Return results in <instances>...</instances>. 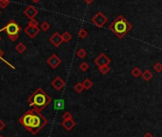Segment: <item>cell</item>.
Returning a JSON list of instances; mask_svg holds the SVG:
<instances>
[{"mask_svg":"<svg viewBox=\"0 0 162 137\" xmlns=\"http://www.w3.org/2000/svg\"><path fill=\"white\" fill-rule=\"evenodd\" d=\"M19 122L24 128H26L33 134L37 133V131L42 128L44 124L47 123V121L39 114V110L37 109L27 111L19 119Z\"/></svg>","mask_w":162,"mask_h":137,"instance_id":"obj_1","label":"cell"},{"mask_svg":"<svg viewBox=\"0 0 162 137\" xmlns=\"http://www.w3.org/2000/svg\"><path fill=\"white\" fill-rule=\"evenodd\" d=\"M110 30L119 38H123L132 29V24L123 16H118L109 25Z\"/></svg>","mask_w":162,"mask_h":137,"instance_id":"obj_2","label":"cell"},{"mask_svg":"<svg viewBox=\"0 0 162 137\" xmlns=\"http://www.w3.org/2000/svg\"><path fill=\"white\" fill-rule=\"evenodd\" d=\"M29 104L31 106H36L39 111L42 110L46 106L52 102L51 97L47 95L42 88H37L28 99Z\"/></svg>","mask_w":162,"mask_h":137,"instance_id":"obj_3","label":"cell"},{"mask_svg":"<svg viewBox=\"0 0 162 137\" xmlns=\"http://www.w3.org/2000/svg\"><path fill=\"white\" fill-rule=\"evenodd\" d=\"M2 31L6 32L8 37H9V40L13 42L18 38L19 33L21 32V27L19 26L18 24L13 20V19H12V20L9 21V23L6 26H5L3 29H1V32Z\"/></svg>","mask_w":162,"mask_h":137,"instance_id":"obj_4","label":"cell"},{"mask_svg":"<svg viewBox=\"0 0 162 137\" xmlns=\"http://www.w3.org/2000/svg\"><path fill=\"white\" fill-rule=\"evenodd\" d=\"M92 22L98 28H102L108 22V18L104 13L101 12H98L95 13V16L92 18Z\"/></svg>","mask_w":162,"mask_h":137,"instance_id":"obj_5","label":"cell"},{"mask_svg":"<svg viewBox=\"0 0 162 137\" xmlns=\"http://www.w3.org/2000/svg\"><path fill=\"white\" fill-rule=\"evenodd\" d=\"M95 63L98 67L102 66V65H109L111 63V60L105 55L104 53H101L100 55L95 60Z\"/></svg>","mask_w":162,"mask_h":137,"instance_id":"obj_6","label":"cell"},{"mask_svg":"<svg viewBox=\"0 0 162 137\" xmlns=\"http://www.w3.org/2000/svg\"><path fill=\"white\" fill-rule=\"evenodd\" d=\"M47 63L53 68V69H55V68H57L61 63V60L58 58L56 54H53V55L47 60Z\"/></svg>","mask_w":162,"mask_h":137,"instance_id":"obj_7","label":"cell"},{"mask_svg":"<svg viewBox=\"0 0 162 137\" xmlns=\"http://www.w3.org/2000/svg\"><path fill=\"white\" fill-rule=\"evenodd\" d=\"M24 14H25L29 19L36 18V16L38 14V10L34 6H33V5H30V6H28L25 11H24Z\"/></svg>","mask_w":162,"mask_h":137,"instance_id":"obj_8","label":"cell"},{"mask_svg":"<svg viewBox=\"0 0 162 137\" xmlns=\"http://www.w3.org/2000/svg\"><path fill=\"white\" fill-rule=\"evenodd\" d=\"M50 41L51 43L53 45V46H55V47H59L61 44H62V37L60 36V34L58 33V32H55L53 35L50 37Z\"/></svg>","mask_w":162,"mask_h":137,"instance_id":"obj_9","label":"cell"},{"mask_svg":"<svg viewBox=\"0 0 162 137\" xmlns=\"http://www.w3.org/2000/svg\"><path fill=\"white\" fill-rule=\"evenodd\" d=\"M65 85H66L65 81H64V80H62L60 77H56L55 79L52 82V85H53V87L55 89H56L57 91L61 90V89L63 88V87L65 86Z\"/></svg>","mask_w":162,"mask_h":137,"instance_id":"obj_10","label":"cell"},{"mask_svg":"<svg viewBox=\"0 0 162 137\" xmlns=\"http://www.w3.org/2000/svg\"><path fill=\"white\" fill-rule=\"evenodd\" d=\"M24 32H25L31 38H33V37H36L37 36V34L40 31H39L38 27H33V26H29L28 25L25 29H24Z\"/></svg>","mask_w":162,"mask_h":137,"instance_id":"obj_11","label":"cell"},{"mask_svg":"<svg viewBox=\"0 0 162 137\" xmlns=\"http://www.w3.org/2000/svg\"><path fill=\"white\" fill-rule=\"evenodd\" d=\"M62 126H63V128H64L66 130L70 131V130H72L73 129V127L75 126V122L73 121L72 119H71V120H65V121H63Z\"/></svg>","mask_w":162,"mask_h":137,"instance_id":"obj_12","label":"cell"},{"mask_svg":"<svg viewBox=\"0 0 162 137\" xmlns=\"http://www.w3.org/2000/svg\"><path fill=\"white\" fill-rule=\"evenodd\" d=\"M141 75H142V78L144 79V81H146V82H150L152 79H153V77H154L153 73H152V72H151L150 70H148V69L144 70L143 72L141 73Z\"/></svg>","mask_w":162,"mask_h":137,"instance_id":"obj_13","label":"cell"},{"mask_svg":"<svg viewBox=\"0 0 162 137\" xmlns=\"http://www.w3.org/2000/svg\"><path fill=\"white\" fill-rule=\"evenodd\" d=\"M55 109H57V110H62L65 109V103H64V100L62 99H58L56 101H55Z\"/></svg>","mask_w":162,"mask_h":137,"instance_id":"obj_14","label":"cell"},{"mask_svg":"<svg viewBox=\"0 0 162 137\" xmlns=\"http://www.w3.org/2000/svg\"><path fill=\"white\" fill-rule=\"evenodd\" d=\"M61 37H62L63 42H70L72 40V38L71 34L69 33V32H67V31L63 33V35L61 36Z\"/></svg>","mask_w":162,"mask_h":137,"instance_id":"obj_15","label":"cell"},{"mask_svg":"<svg viewBox=\"0 0 162 137\" xmlns=\"http://www.w3.org/2000/svg\"><path fill=\"white\" fill-rule=\"evenodd\" d=\"M26 49H27V47H26V45L24 44V43H22V42H19L18 44L16 46V50L19 53V54H22V53H24L26 51Z\"/></svg>","mask_w":162,"mask_h":137,"instance_id":"obj_16","label":"cell"},{"mask_svg":"<svg viewBox=\"0 0 162 137\" xmlns=\"http://www.w3.org/2000/svg\"><path fill=\"white\" fill-rule=\"evenodd\" d=\"M141 73H142V71L140 70L139 67H134L131 71L132 76L135 77V78H138L139 76H141Z\"/></svg>","mask_w":162,"mask_h":137,"instance_id":"obj_17","label":"cell"},{"mask_svg":"<svg viewBox=\"0 0 162 137\" xmlns=\"http://www.w3.org/2000/svg\"><path fill=\"white\" fill-rule=\"evenodd\" d=\"M98 70H99V72L101 73V74L106 75L110 72V67H109V65H102V66L98 67Z\"/></svg>","mask_w":162,"mask_h":137,"instance_id":"obj_18","label":"cell"},{"mask_svg":"<svg viewBox=\"0 0 162 137\" xmlns=\"http://www.w3.org/2000/svg\"><path fill=\"white\" fill-rule=\"evenodd\" d=\"M82 85H83V87H84V89H90L92 86V82L90 79H85L83 81Z\"/></svg>","mask_w":162,"mask_h":137,"instance_id":"obj_19","label":"cell"},{"mask_svg":"<svg viewBox=\"0 0 162 137\" xmlns=\"http://www.w3.org/2000/svg\"><path fill=\"white\" fill-rule=\"evenodd\" d=\"M76 56L79 58H84L87 56V52H86L85 49L80 48V49H78V51L76 52Z\"/></svg>","mask_w":162,"mask_h":137,"instance_id":"obj_20","label":"cell"},{"mask_svg":"<svg viewBox=\"0 0 162 137\" xmlns=\"http://www.w3.org/2000/svg\"><path fill=\"white\" fill-rule=\"evenodd\" d=\"M73 89H75V91L77 92V93H81L83 90H84V87H83L82 82H77L76 85H75V86H73Z\"/></svg>","mask_w":162,"mask_h":137,"instance_id":"obj_21","label":"cell"},{"mask_svg":"<svg viewBox=\"0 0 162 137\" xmlns=\"http://www.w3.org/2000/svg\"><path fill=\"white\" fill-rule=\"evenodd\" d=\"M50 23L49 22H47V21H44V22H42L41 23V25H40V29L42 31H44V32H47L49 29H50Z\"/></svg>","mask_w":162,"mask_h":137,"instance_id":"obj_22","label":"cell"},{"mask_svg":"<svg viewBox=\"0 0 162 137\" xmlns=\"http://www.w3.org/2000/svg\"><path fill=\"white\" fill-rule=\"evenodd\" d=\"M89 68H90V65L88 64L87 62H82V63H80V65H79V69L82 71V72H86V71H88L89 70Z\"/></svg>","mask_w":162,"mask_h":137,"instance_id":"obj_23","label":"cell"},{"mask_svg":"<svg viewBox=\"0 0 162 137\" xmlns=\"http://www.w3.org/2000/svg\"><path fill=\"white\" fill-rule=\"evenodd\" d=\"M78 37H79L80 38H85V37H88V32H87L86 29H84V28L80 29V31L78 32Z\"/></svg>","mask_w":162,"mask_h":137,"instance_id":"obj_24","label":"cell"},{"mask_svg":"<svg viewBox=\"0 0 162 137\" xmlns=\"http://www.w3.org/2000/svg\"><path fill=\"white\" fill-rule=\"evenodd\" d=\"M154 70L156 73H161L162 72V63L161 62H156L154 64Z\"/></svg>","mask_w":162,"mask_h":137,"instance_id":"obj_25","label":"cell"},{"mask_svg":"<svg viewBox=\"0 0 162 137\" xmlns=\"http://www.w3.org/2000/svg\"><path fill=\"white\" fill-rule=\"evenodd\" d=\"M10 4V0H0V8L6 9Z\"/></svg>","mask_w":162,"mask_h":137,"instance_id":"obj_26","label":"cell"},{"mask_svg":"<svg viewBox=\"0 0 162 137\" xmlns=\"http://www.w3.org/2000/svg\"><path fill=\"white\" fill-rule=\"evenodd\" d=\"M29 26H33V27H38V22L36 18H33V19H30V22L28 23Z\"/></svg>","mask_w":162,"mask_h":137,"instance_id":"obj_27","label":"cell"},{"mask_svg":"<svg viewBox=\"0 0 162 137\" xmlns=\"http://www.w3.org/2000/svg\"><path fill=\"white\" fill-rule=\"evenodd\" d=\"M71 119H72V115L70 113V112H65V113L63 114V121L71 120Z\"/></svg>","mask_w":162,"mask_h":137,"instance_id":"obj_28","label":"cell"},{"mask_svg":"<svg viewBox=\"0 0 162 137\" xmlns=\"http://www.w3.org/2000/svg\"><path fill=\"white\" fill-rule=\"evenodd\" d=\"M2 56H3V52H2V50H1V49H0V60H2V61H4V62H6V63H7V64H8L9 66H11V67L13 68V69H14V66H13V65H12V64H11V63H9L8 61H5V60H4V58H2Z\"/></svg>","mask_w":162,"mask_h":137,"instance_id":"obj_29","label":"cell"},{"mask_svg":"<svg viewBox=\"0 0 162 137\" xmlns=\"http://www.w3.org/2000/svg\"><path fill=\"white\" fill-rule=\"evenodd\" d=\"M5 126H6V124H5V122H4V121H2V120H0V131L4 130Z\"/></svg>","mask_w":162,"mask_h":137,"instance_id":"obj_30","label":"cell"},{"mask_svg":"<svg viewBox=\"0 0 162 137\" xmlns=\"http://www.w3.org/2000/svg\"><path fill=\"white\" fill-rule=\"evenodd\" d=\"M84 1H85V3L87 5H90V4H92V2H94V0H84Z\"/></svg>","mask_w":162,"mask_h":137,"instance_id":"obj_31","label":"cell"},{"mask_svg":"<svg viewBox=\"0 0 162 137\" xmlns=\"http://www.w3.org/2000/svg\"><path fill=\"white\" fill-rule=\"evenodd\" d=\"M143 137H154V135L153 134H152L151 133H147Z\"/></svg>","mask_w":162,"mask_h":137,"instance_id":"obj_32","label":"cell"},{"mask_svg":"<svg viewBox=\"0 0 162 137\" xmlns=\"http://www.w3.org/2000/svg\"><path fill=\"white\" fill-rule=\"evenodd\" d=\"M32 1H33V3H38L39 1H40V0H32Z\"/></svg>","mask_w":162,"mask_h":137,"instance_id":"obj_33","label":"cell"},{"mask_svg":"<svg viewBox=\"0 0 162 137\" xmlns=\"http://www.w3.org/2000/svg\"><path fill=\"white\" fill-rule=\"evenodd\" d=\"M0 32H1V30H0ZM0 40H1V37H0Z\"/></svg>","mask_w":162,"mask_h":137,"instance_id":"obj_34","label":"cell"},{"mask_svg":"<svg viewBox=\"0 0 162 137\" xmlns=\"http://www.w3.org/2000/svg\"><path fill=\"white\" fill-rule=\"evenodd\" d=\"M0 137H4V136H2V135H0Z\"/></svg>","mask_w":162,"mask_h":137,"instance_id":"obj_35","label":"cell"},{"mask_svg":"<svg viewBox=\"0 0 162 137\" xmlns=\"http://www.w3.org/2000/svg\"><path fill=\"white\" fill-rule=\"evenodd\" d=\"M0 14H1V11H0Z\"/></svg>","mask_w":162,"mask_h":137,"instance_id":"obj_36","label":"cell"}]
</instances>
